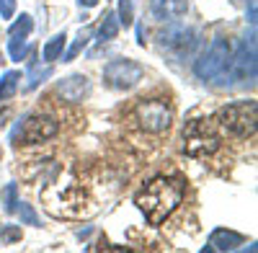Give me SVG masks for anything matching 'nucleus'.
Returning a JSON list of instances; mask_svg holds the SVG:
<instances>
[{
    "instance_id": "1",
    "label": "nucleus",
    "mask_w": 258,
    "mask_h": 253,
    "mask_svg": "<svg viewBox=\"0 0 258 253\" xmlns=\"http://www.w3.org/2000/svg\"><path fill=\"white\" fill-rule=\"evenodd\" d=\"M183 199V183L181 178H153L142 192L137 194V207L145 212V217L150 220V225H160L165 217H170L176 212V207Z\"/></svg>"
},
{
    "instance_id": "2",
    "label": "nucleus",
    "mask_w": 258,
    "mask_h": 253,
    "mask_svg": "<svg viewBox=\"0 0 258 253\" xmlns=\"http://www.w3.org/2000/svg\"><path fill=\"white\" fill-rule=\"evenodd\" d=\"M41 204L52 217L62 220H83L96 212L88 194L73 181H54L41 192Z\"/></svg>"
},
{
    "instance_id": "3",
    "label": "nucleus",
    "mask_w": 258,
    "mask_h": 253,
    "mask_svg": "<svg viewBox=\"0 0 258 253\" xmlns=\"http://www.w3.org/2000/svg\"><path fill=\"white\" fill-rule=\"evenodd\" d=\"M135 121L150 135H163V132L170 130V124H173V109L160 98L140 101L137 109H135Z\"/></svg>"
},
{
    "instance_id": "4",
    "label": "nucleus",
    "mask_w": 258,
    "mask_h": 253,
    "mask_svg": "<svg viewBox=\"0 0 258 253\" xmlns=\"http://www.w3.org/2000/svg\"><path fill=\"white\" fill-rule=\"evenodd\" d=\"M57 132H59V121L54 116H49V114H34V116H26L24 121L16 124V130L11 132V140L31 145V142L52 140Z\"/></svg>"
},
{
    "instance_id": "5",
    "label": "nucleus",
    "mask_w": 258,
    "mask_h": 253,
    "mask_svg": "<svg viewBox=\"0 0 258 253\" xmlns=\"http://www.w3.org/2000/svg\"><path fill=\"white\" fill-rule=\"evenodd\" d=\"M232 57V47H230V41L217 36L212 41V44L207 47V52L194 62V73H197L202 80H214L217 75H222L227 70V62Z\"/></svg>"
},
{
    "instance_id": "6",
    "label": "nucleus",
    "mask_w": 258,
    "mask_h": 253,
    "mask_svg": "<svg viewBox=\"0 0 258 253\" xmlns=\"http://www.w3.org/2000/svg\"><path fill=\"white\" fill-rule=\"evenodd\" d=\"M255 101H238L230 103L220 111V124L227 132L238 135V137H248L255 132Z\"/></svg>"
},
{
    "instance_id": "7",
    "label": "nucleus",
    "mask_w": 258,
    "mask_h": 253,
    "mask_svg": "<svg viewBox=\"0 0 258 253\" xmlns=\"http://www.w3.org/2000/svg\"><path fill=\"white\" fill-rule=\"evenodd\" d=\"M183 137H186L183 150H186V155H191V158H207V155H212V153H217V147H220V137L214 135V130L207 124V119L191 121Z\"/></svg>"
},
{
    "instance_id": "8",
    "label": "nucleus",
    "mask_w": 258,
    "mask_h": 253,
    "mask_svg": "<svg viewBox=\"0 0 258 253\" xmlns=\"http://www.w3.org/2000/svg\"><path fill=\"white\" fill-rule=\"evenodd\" d=\"M145 68L135 59H111L109 65L103 68V80L106 86H111L116 91H129L135 88L137 83L142 80Z\"/></svg>"
},
{
    "instance_id": "9",
    "label": "nucleus",
    "mask_w": 258,
    "mask_h": 253,
    "mask_svg": "<svg viewBox=\"0 0 258 253\" xmlns=\"http://www.w3.org/2000/svg\"><path fill=\"white\" fill-rule=\"evenodd\" d=\"M230 78L232 80H255V41L250 36V41L240 47V52L230 57Z\"/></svg>"
},
{
    "instance_id": "10",
    "label": "nucleus",
    "mask_w": 258,
    "mask_h": 253,
    "mask_svg": "<svg viewBox=\"0 0 258 253\" xmlns=\"http://www.w3.org/2000/svg\"><path fill=\"white\" fill-rule=\"evenodd\" d=\"M158 44L160 49H168V52H188V47L194 44V34L191 29L181 24H170L158 34Z\"/></svg>"
},
{
    "instance_id": "11",
    "label": "nucleus",
    "mask_w": 258,
    "mask_h": 253,
    "mask_svg": "<svg viewBox=\"0 0 258 253\" xmlns=\"http://www.w3.org/2000/svg\"><path fill=\"white\" fill-rule=\"evenodd\" d=\"M57 96L62 101L80 103L83 98L91 96V80L85 78V75H70V78H64L59 86H57Z\"/></svg>"
},
{
    "instance_id": "12",
    "label": "nucleus",
    "mask_w": 258,
    "mask_h": 253,
    "mask_svg": "<svg viewBox=\"0 0 258 253\" xmlns=\"http://www.w3.org/2000/svg\"><path fill=\"white\" fill-rule=\"evenodd\" d=\"M243 235L240 233H235V230H225V227H217L212 233V238H209V245L204 248V253L207 250H235L238 245H243Z\"/></svg>"
},
{
    "instance_id": "13",
    "label": "nucleus",
    "mask_w": 258,
    "mask_h": 253,
    "mask_svg": "<svg viewBox=\"0 0 258 253\" xmlns=\"http://www.w3.org/2000/svg\"><path fill=\"white\" fill-rule=\"evenodd\" d=\"M150 8H153V16H155L158 21L178 18V16L186 13L188 0H150Z\"/></svg>"
},
{
    "instance_id": "14",
    "label": "nucleus",
    "mask_w": 258,
    "mask_h": 253,
    "mask_svg": "<svg viewBox=\"0 0 258 253\" xmlns=\"http://www.w3.org/2000/svg\"><path fill=\"white\" fill-rule=\"evenodd\" d=\"M64 41H68V36H64V31H59V34H54L47 44H44V49H41V57H44V62H54V59H59L62 57V49H64Z\"/></svg>"
},
{
    "instance_id": "15",
    "label": "nucleus",
    "mask_w": 258,
    "mask_h": 253,
    "mask_svg": "<svg viewBox=\"0 0 258 253\" xmlns=\"http://www.w3.org/2000/svg\"><path fill=\"white\" fill-rule=\"evenodd\" d=\"M116 34H119L116 13H106L103 21H101V26H98V41H111V39H116Z\"/></svg>"
},
{
    "instance_id": "16",
    "label": "nucleus",
    "mask_w": 258,
    "mask_h": 253,
    "mask_svg": "<svg viewBox=\"0 0 258 253\" xmlns=\"http://www.w3.org/2000/svg\"><path fill=\"white\" fill-rule=\"evenodd\" d=\"M0 204H3V209L8 215L16 212V207H18V183H8L3 192H0Z\"/></svg>"
},
{
    "instance_id": "17",
    "label": "nucleus",
    "mask_w": 258,
    "mask_h": 253,
    "mask_svg": "<svg viewBox=\"0 0 258 253\" xmlns=\"http://www.w3.org/2000/svg\"><path fill=\"white\" fill-rule=\"evenodd\" d=\"M18 80H21V73H16V70H11L0 78V98H11L18 88Z\"/></svg>"
},
{
    "instance_id": "18",
    "label": "nucleus",
    "mask_w": 258,
    "mask_h": 253,
    "mask_svg": "<svg viewBox=\"0 0 258 253\" xmlns=\"http://www.w3.org/2000/svg\"><path fill=\"white\" fill-rule=\"evenodd\" d=\"M26 52H29V41H26V36H11V44H8V54H11V59L13 62H21L26 57Z\"/></svg>"
},
{
    "instance_id": "19",
    "label": "nucleus",
    "mask_w": 258,
    "mask_h": 253,
    "mask_svg": "<svg viewBox=\"0 0 258 253\" xmlns=\"http://www.w3.org/2000/svg\"><path fill=\"white\" fill-rule=\"evenodd\" d=\"M91 36H93V31L91 29H83L80 34H78V39H75V44L68 49V54H64V62H70V59H75L83 49H85V44H88L91 41Z\"/></svg>"
},
{
    "instance_id": "20",
    "label": "nucleus",
    "mask_w": 258,
    "mask_h": 253,
    "mask_svg": "<svg viewBox=\"0 0 258 253\" xmlns=\"http://www.w3.org/2000/svg\"><path fill=\"white\" fill-rule=\"evenodd\" d=\"M31 29H34V21H31V16H26V13H21V18L16 21V24L11 26V36H29L31 34Z\"/></svg>"
},
{
    "instance_id": "21",
    "label": "nucleus",
    "mask_w": 258,
    "mask_h": 253,
    "mask_svg": "<svg viewBox=\"0 0 258 253\" xmlns=\"http://www.w3.org/2000/svg\"><path fill=\"white\" fill-rule=\"evenodd\" d=\"M116 18H119V24H124V26L132 24V21H135V0H119Z\"/></svg>"
},
{
    "instance_id": "22",
    "label": "nucleus",
    "mask_w": 258,
    "mask_h": 253,
    "mask_svg": "<svg viewBox=\"0 0 258 253\" xmlns=\"http://www.w3.org/2000/svg\"><path fill=\"white\" fill-rule=\"evenodd\" d=\"M16 209H18V215H21V225H34V227H39V217H36V212H34L31 204L18 202Z\"/></svg>"
},
{
    "instance_id": "23",
    "label": "nucleus",
    "mask_w": 258,
    "mask_h": 253,
    "mask_svg": "<svg viewBox=\"0 0 258 253\" xmlns=\"http://www.w3.org/2000/svg\"><path fill=\"white\" fill-rule=\"evenodd\" d=\"M21 240V227L18 225H3L0 227V243H16Z\"/></svg>"
},
{
    "instance_id": "24",
    "label": "nucleus",
    "mask_w": 258,
    "mask_h": 253,
    "mask_svg": "<svg viewBox=\"0 0 258 253\" xmlns=\"http://www.w3.org/2000/svg\"><path fill=\"white\" fill-rule=\"evenodd\" d=\"M49 75H52V68H44L41 73H39V68H34L31 70V80H29V88H36L39 83H44V78H49Z\"/></svg>"
},
{
    "instance_id": "25",
    "label": "nucleus",
    "mask_w": 258,
    "mask_h": 253,
    "mask_svg": "<svg viewBox=\"0 0 258 253\" xmlns=\"http://www.w3.org/2000/svg\"><path fill=\"white\" fill-rule=\"evenodd\" d=\"M13 13H16V0H0V16L13 18Z\"/></svg>"
},
{
    "instance_id": "26",
    "label": "nucleus",
    "mask_w": 258,
    "mask_h": 253,
    "mask_svg": "<svg viewBox=\"0 0 258 253\" xmlns=\"http://www.w3.org/2000/svg\"><path fill=\"white\" fill-rule=\"evenodd\" d=\"M137 41L145 47V29H142V26H137Z\"/></svg>"
},
{
    "instance_id": "27",
    "label": "nucleus",
    "mask_w": 258,
    "mask_h": 253,
    "mask_svg": "<svg viewBox=\"0 0 258 253\" xmlns=\"http://www.w3.org/2000/svg\"><path fill=\"white\" fill-rule=\"evenodd\" d=\"M78 3H80L83 8H93V6L98 3V0H78Z\"/></svg>"
},
{
    "instance_id": "28",
    "label": "nucleus",
    "mask_w": 258,
    "mask_h": 253,
    "mask_svg": "<svg viewBox=\"0 0 258 253\" xmlns=\"http://www.w3.org/2000/svg\"><path fill=\"white\" fill-rule=\"evenodd\" d=\"M3 119H8V111H0V126H3Z\"/></svg>"
},
{
    "instance_id": "29",
    "label": "nucleus",
    "mask_w": 258,
    "mask_h": 253,
    "mask_svg": "<svg viewBox=\"0 0 258 253\" xmlns=\"http://www.w3.org/2000/svg\"><path fill=\"white\" fill-rule=\"evenodd\" d=\"M0 59H3V57H0Z\"/></svg>"
}]
</instances>
